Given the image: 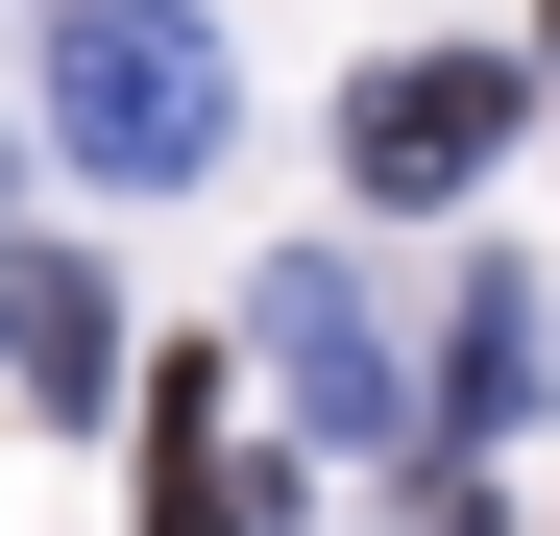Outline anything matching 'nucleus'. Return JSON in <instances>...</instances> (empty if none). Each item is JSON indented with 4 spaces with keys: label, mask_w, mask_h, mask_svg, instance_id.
<instances>
[{
    "label": "nucleus",
    "mask_w": 560,
    "mask_h": 536,
    "mask_svg": "<svg viewBox=\"0 0 560 536\" xmlns=\"http://www.w3.org/2000/svg\"><path fill=\"white\" fill-rule=\"evenodd\" d=\"M390 536H512V512H488V488H415V512H390Z\"/></svg>",
    "instance_id": "obj_7"
},
{
    "label": "nucleus",
    "mask_w": 560,
    "mask_h": 536,
    "mask_svg": "<svg viewBox=\"0 0 560 536\" xmlns=\"http://www.w3.org/2000/svg\"><path fill=\"white\" fill-rule=\"evenodd\" d=\"M0 366H25L49 415H98V391H122V293H98L73 244H25V220H0Z\"/></svg>",
    "instance_id": "obj_4"
},
{
    "label": "nucleus",
    "mask_w": 560,
    "mask_h": 536,
    "mask_svg": "<svg viewBox=\"0 0 560 536\" xmlns=\"http://www.w3.org/2000/svg\"><path fill=\"white\" fill-rule=\"evenodd\" d=\"M244 341H268V391H293V439H341V464H390V439H415V341L365 317V268H341V244H293V268H268V293H244Z\"/></svg>",
    "instance_id": "obj_3"
},
{
    "label": "nucleus",
    "mask_w": 560,
    "mask_h": 536,
    "mask_svg": "<svg viewBox=\"0 0 560 536\" xmlns=\"http://www.w3.org/2000/svg\"><path fill=\"white\" fill-rule=\"evenodd\" d=\"M220 123H244V73H220L196 0H49V147L98 196H196Z\"/></svg>",
    "instance_id": "obj_1"
},
{
    "label": "nucleus",
    "mask_w": 560,
    "mask_h": 536,
    "mask_svg": "<svg viewBox=\"0 0 560 536\" xmlns=\"http://www.w3.org/2000/svg\"><path fill=\"white\" fill-rule=\"evenodd\" d=\"M512 123H536V73H512V49H390V73L341 98V171H365L390 220H463V196L512 171Z\"/></svg>",
    "instance_id": "obj_2"
},
{
    "label": "nucleus",
    "mask_w": 560,
    "mask_h": 536,
    "mask_svg": "<svg viewBox=\"0 0 560 536\" xmlns=\"http://www.w3.org/2000/svg\"><path fill=\"white\" fill-rule=\"evenodd\" d=\"M147 536H293V464H220V366L147 391Z\"/></svg>",
    "instance_id": "obj_5"
},
{
    "label": "nucleus",
    "mask_w": 560,
    "mask_h": 536,
    "mask_svg": "<svg viewBox=\"0 0 560 536\" xmlns=\"http://www.w3.org/2000/svg\"><path fill=\"white\" fill-rule=\"evenodd\" d=\"M536 391H560V317H536V268H463V317H439V415H463V439H512Z\"/></svg>",
    "instance_id": "obj_6"
}]
</instances>
